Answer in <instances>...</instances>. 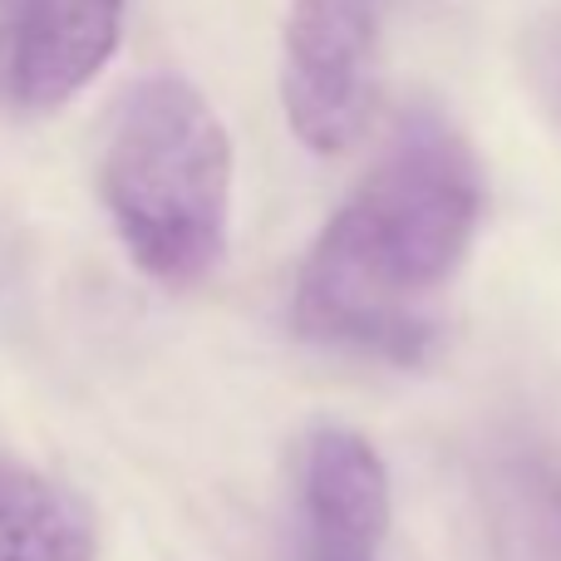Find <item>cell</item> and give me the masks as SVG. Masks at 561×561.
I'll return each mask as SVG.
<instances>
[{"label":"cell","mask_w":561,"mask_h":561,"mask_svg":"<svg viewBox=\"0 0 561 561\" xmlns=\"http://www.w3.org/2000/svg\"><path fill=\"white\" fill-rule=\"evenodd\" d=\"M128 0H30L0 35V99L45 114L75 99L124 39Z\"/></svg>","instance_id":"obj_4"},{"label":"cell","mask_w":561,"mask_h":561,"mask_svg":"<svg viewBox=\"0 0 561 561\" xmlns=\"http://www.w3.org/2000/svg\"><path fill=\"white\" fill-rule=\"evenodd\" d=\"M379 5L385 0H290L280 35V104L310 153L330 158L375 118Z\"/></svg>","instance_id":"obj_3"},{"label":"cell","mask_w":561,"mask_h":561,"mask_svg":"<svg viewBox=\"0 0 561 561\" xmlns=\"http://www.w3.org/2000/svg\"><path fill=\"white\" fill-rule=\"evenodd\" d=\"M104 207L144 276L197 286L232 217V138L183 75H148L118 99L99 163Z\"/></svg>","instance_id":"obj_2"},{"label":"cell","mask_w":561,"mask_h":561,"mask_svg":"<svg viewBox=\"0 0 561 561\" xmlns=\"http://www.w3.org/2000/svg\"><path fill=\"white\" fill-rule=\"evenodd\" d=\"M316 561H375L389 533V468L355 428H316L300 463Z\"/></svg>","instance_id":"obj_5"},{"label":"cell","mask_w":561,"mask_h":561,"mask_svg":"<svg viewBox=\"0 0 561 561\" xmlns=\"http://www.w3.org/2000/svg\"><path fill=\"white\" fill-rule=\"evenodd\" d=\"M483 222V173L468 138L414 108L345 197L296 276V330L320 345L419 359L434 340L428 306L458 276Z\"/></svg>","instance_id":"obj_1"},{"label":"cell","mask_w":561,"mask_h":561,"mask_svg":"<svg viewBox=\"0 0 561 561\" xmlns=\"http://www.w3.org/2000/svg\"><path fill=\"white\" fill-rule=\"evenodd\" d=\"M89 503L55 478L0 463V561H94Z\"/></svg>","instance_id":"obj_6"},{"label":"cell","mask_w":561,"mask_h":561,"mask_svg":"<svg viewBox=\"0 0 561 561\" xmlns=\"http://www.w3.org/2000/svg\"><path fill=\"white\" fill-rule=\"evenodd\" d=\"M493 537L503 561H561V483L537 468H507L493 493Z\"/></svg>","instance_id":"obj_7"}]
</instances>
